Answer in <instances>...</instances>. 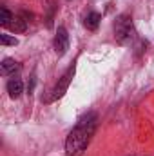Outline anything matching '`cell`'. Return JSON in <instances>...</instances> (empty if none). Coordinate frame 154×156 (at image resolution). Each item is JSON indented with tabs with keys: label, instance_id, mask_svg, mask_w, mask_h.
I'll return each mask as SVG.
<instances>
[{
	"label": "cell",
	"instance_id": "1",
	"mask_svg": "<svg viewBox=\"0 0 154 156\" xmlns=\"http://www.w3.org/2000/svg\"><path fill=\"white\" fill-rule=\"evenodd\" d=\"M98 125V116L94 113H87L85 116H82L78 120V123L75 125V129L69 133L67 140H65V154L67 156H80L87 145L91 144L94 131Z\"/></svg>",
	"mask_w": 154,
	"mask_h": 156
},
{
	"label": "cell",
	"instance_id": "2",
	"mask_svg": "<svg viewBox=\"0 0 154 156\" xmlns=\"http://www.w3.org/2000/svg\"><path fill=\"white\" fill-rule=\"evenodd\" d=\"M134 24L131 15H120L114 22V37L120 44H129L134 38Z\"/></svg>",
	"mask_w": 154,
	"mask_h": 156
},
{
	"label": "cell",
	"instance_id": "3",
	"mask_svg": "<svg viewBox=\"0 0 154 156\" xmlns=\"http://www.w3.org/2000/svg\"><path fill=\"white\" fill-rule=\"evenodd\" d=\"M73 76H75V66H71V67L62 75V78H58V82H56V85H54V89H53V94H51V102L60 100V98L67 93L69 83H71Z\"/></svg>",
	"mask_w": 154,
	"mask_h": 156
},
{
	"label": "cell",
	"instance_id": "4",
	"mask_svg": "<svg viewBox=\"0 0 154 156\" xmlns=\"http://www.w3.org/2000/svg\"><path fill=\"white\" fill-rule=\"evenodd\" d=\"M53 47H54L58 56H64L67 53V49H69V35H67L65 27H58V31L54 35V40H53Z\"/></svg>",
	"mask_w": 154,
	"mask_h": 156
},
{
	"label": "cell",
	"instance_id": "5",
	"mask_svg": "<svg viewBox=\"0 0 154 156\" xmlns=\"http://www.w3.org/2000/svg\"><path fill=\"white\" fill-rule=\"evenodd\" d=\"M7 93H9V96L11 98H20V94L24 93V83H22V80L20 78H11L9 82H7Z\"/></svg>",
	"mask_w": 154,
	"mask_h": 156
},
{
	"label": "cell",
	"instance_id": "6",
	"mask_svg": "<svg viewBox=\"0 0 154 156\" xmlns=\"http://www.w3.org/2000/svg\"><path fill=\"white\" fill-rule=\"evenodd\" d=\"M18 69H20V64H18L16 60H13V58H5V60L0 64V73H2L4 76L15 75Z\"/></svg>",
	"mask_w": 154,
	"mask_h": 156
},
{
	"label": "cell",
	"instance_id": "7",
	"mask_svg": "<svg viewBox=\"0 0 154 156\" xmlns=\"http://www.w3.org/2000/svg\"><path fill=\"white\" fill-rule=\"evenodd\" d=\"M100 20H102V16L98 15V13H89L87 16H85V20H83V24H85V27L89 29V31H94L96 27H98V24H100Z\"/></svg>",
	"mask_w": 154,
	"mask_h": 156
},
{
	"label": "cell",
	"instance_id": "8",
	"mask_svg": "<svg viewBox=\"0 0 154 156\" xmlns=\"http://www.w3.org/2000/svg\"><path fill=\"white\" fill-rule=\"evenodd\" d=\"M9 29L15 31V33H24L27 29V20H24L22 16H15L9 24Z\"/></svg>",
	"mask_w": 154,
	"mask_h": 156
},
{
	"label": "cell",
	"instance_id": "9",
	"mask_svg": "<svg viewBox=\"0 0 154 156\" xmlns=\"http://www.w3.org/2000/svg\"><path fill=\"white\" fill-rule=\"evenodd\" d=\"M13 18H15V16L9 13V9H7V7H2V11H0V24H2L4 27H9V24H11Z\"/></svg>",
	"mask_w": 154,
	"mask_h": 156
},
{
	"label": "cell",
	"instance_id": "10",
	"mask_svg": "<svg viewBox=\"0 0 154 156\" xmlns=\"http://www.w3.org/2000/svg\"><path fill=\"white\" fill-rule=\"evenodd\" d=\"M0 44H2V45H16L18 40L15 38V37H11V35L2 33V35H0Z\"/></svg>",
	"mask_w": 154,
	"mask_h": 156
}]
</instances>
